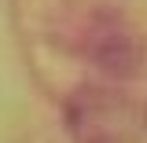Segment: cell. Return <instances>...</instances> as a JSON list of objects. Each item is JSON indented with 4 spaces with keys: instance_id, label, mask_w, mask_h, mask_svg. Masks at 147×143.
Instances as JSON below:
<instances>
[{
    "instance_id": "obj_1",
    "label": "cell",
    "mask_w": 147,
    "mask_h": 143,
    "mask_svg": "<svg viewBox=\"0 0 147 143\" xmlns=\"http://www.w3.org/2000/svg\"><path fill=\"white\" fill-rule=\"evenodd\" d=\"M66 128L77 143H132L140 110L110 88H77L66 99Z\"/></svg>"
},
{
    "instance_id": "obj_2",
    "label": "cell",
    "mask_w": 147,
    "mask_h": 143,
    "mask_svg": "<svg viewBox=\"0 0 147 143\" xmlns=\"http://www.w3.org/2000/svg\"><path fill=\"white\" fill-rule=\"evenodd\" d=\"M81 48L92 59L96 70H103L114 81H129L144 70V44L136 30L114 11H96L88 26L81 30Z\"/></svg>"
},
{
    "instance_id": "obj_3",
    "label": "cell",
    "mask_w": 147,
    "mask_h": 143,
    "mask_svg": "<svg viewBox=\"0 0 147 143\" xmlns=\"http://www.w3.org/2000/svg\"><path fill=\"white\" fill-rule=\"evenodd\" d=\"M140 125H144V128H147V107H144V114H140Z\"/></svg>"
}]
</instances>
